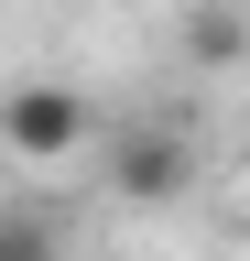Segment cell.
I'll list each match as a JSON object with an SVG mask.
<instances>
[{"label":"cell","mask_w":250,"mask_h":261,"mask_svg":"<svg viewBox=\"0 0 250 261\" xmlns=\"http://www.w3.org/2000/svg\"><path fill=\"white\" fill-rule=\"evenodd\" d=\"M174 55L196 76H239L250 65V11L239 0H174Z\"/></svg>","instance_id":"obj_3"},{"label":"cell","mask_w":250,"mask_h":261,"mask_svg":"<svg viewBox=\"0 0 250 261\" xmlns=\"http://www.w3.org/2000/svg\"><path fill=\"white\" fill-rule=\"evenodd\" d=\"M98 174H109V196L120 207H174V196H196V130L185 120H120V130H98Z\"/></svg>","instance_id":"obj_1"},{"label":"cell","mask_w":250,"mask_h":261,"mask_svg":"<svg viewBox=\"0 0 250 261\" xmlns=\"http://www.w3.org/2000/svg\"><path fill=\"white\" fill-rule=\"evenodd\" d=\"M0 261H54V228L44 218H0Z\"/></svg>","instance_id":"obj_4"},{"label":"cell","mask_w":250,"mask_h":261,"mask_svg":"<svg viewBox=\"0 0 250 261\" xmlns=\"http://www.w3.org/2000/svg\"><path fill=\"white\" fill-rule=\"evenodd\" d=\"M98 109H87V87L66 76H22L11 98H0V152L11 163H76V152H98Z\"/></svg>","instance_id":"obj_2"}]
</instances>
